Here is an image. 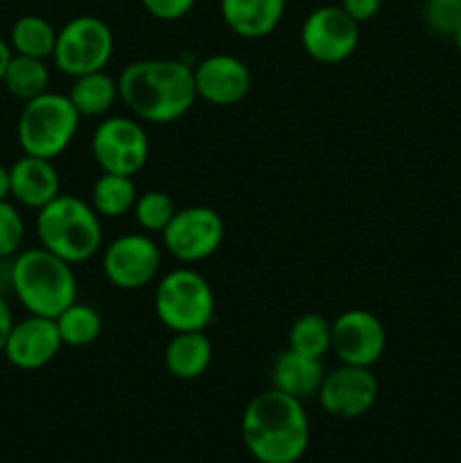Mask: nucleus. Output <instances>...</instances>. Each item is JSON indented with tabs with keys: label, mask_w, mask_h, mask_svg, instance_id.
Returning a JSON list of instances; mask_svg holds the SVG:
<instances>
[{
	"label": "nucleus",
	"mask_w": 461,
	"mask_h": 463,
	"mask_svg": "<svg viewBox=\"0 0 461 463\" xmlns=\"http://www.w3.org/2000/svg\"><path fill=\"white\" fill-rule=\"evenodd\" d=\"M452 41H455V45H456V52L461 54V25L456 27L455 34H452Z\"/></svg>",
	"instance_id": "72a5a7b5"
},
{
	"label": "nucleus",
	"mask_w": 461,
	"mask_h": 463,
	"mask_svg": "<svg viewBox=\"0 0 461 463\" xmlns=\"http://www.w3.org/2000/svg\"><path fill=\"white\" fill-rule=\"evenodd\" d=\"M68 98L81 118H104L120 99V90H118V80H113L108 72L95 71L72 77Z\"/></svg>",
	"instance_id": "aec40b11"
},
{
	"label": "nucleus",
	"mask_w": 461,
	"mask_h": 463,
	"mask_svg": "<svg viewBox=\"0 0 461 463\" xmlns=\"http://www.w3.org/2000/svg\"><path fill=\"white\" fill-rule=\"evenodd\" d=\"M143 7L147 9L149 16L158 18V21H179V18L188 16L197 0H140Z\"/></svg>",
	"instance_id": "c85d7f7f"
},
{
	"label": "nucleus",
	"mask_w": 461,
	"mask_h": 463,
	"mask_svg": "<svg viewBox=\"0 0 461 463\" xmlns=\"http://www.w3.org/2000/svg\"><path fill=\"white\" fill-rule=\"evenodd\" d=\"M197 98L212 107L240 104L253 86V75L242 59L233 54H211L193 66Z\"/></svg>",
	"instance_id": "4468645a"
},
{
	"label": "nucleus",
	"mask_w": 461,
	"mask_h": 463,
	"mask_svg": "<svg viewBox=\"0 0 461 463\" xmlns=\"http://www.w3.org/2000/svg\"><path fill=\"white\" fill-rule=\"evenodd\" d=\"M339 7L360 25V23H366L378 16L380 7H382V0H342Z\"/></svg>",
	"instance_id": "c756f323"
},
{
	"label": "nucleus",
	"mask_w": 461,
	"mask_h": 463,
	"mask_svg": "<svg viewBox=\"0 0 461 463\" xmlns=\"http://www.w3.org/2000/svg\"><path fill=\"white\" fill-rule=\"evenodd\" d=\"M57 328L61 335L63 346L86 348L99 339L104 330V321L99 312L89 303L75 301L57 317Z\"/></svg>",
	"instance_id": "b1692460"
},
{
	"label": "nucleus",
	"mask_w": 461,
	"mask_h": 463,
	"mask_svg": "<svg viewBox=\"0 0 461 463\" xmlns=\"http://www.w3.org/2000/svg\"><path fill=\"white\" fill-rule=\"evenodd\" d=\"M25 242V220L16 203L0 199V260H12L23 251Z\"/></svg>",
	"instance_id": "bb28decb"
},
{
	"label": "nucleus",
	"mask_w": 461,
	"mask_h": 463,
	"mask_svg": "<svg viewBox=\"0 0 461 463\" xmlns=\"http://www.w3.org/2000/svg\"><path fill=\"white\" fill-rule=\"evenodd\" d=\"M34 229L39 247L71 265H81L102 251V217L77 194L61 193L36 211Z\"/></svg>",
	"instance_id": "20e7f679"
},
{
	"label": "nucleus",
	"mask_w": 461,
	"mask_h": 463,
	"mask_svg": "<svg viewBox=\"0 0 461 463\" xmlns=\"http://www.w3.org/2000/svg\"><path fill=\"white\" fill-rule=\"evenodd\" d=\"M194 63L183 59H138L118 77L120 99L134 118L152 125L181 120L197 102Z\"/></svg>",
	"instance_id": "f257e3e1"
},
{
	"label": "nucleus",
	"mask_w": 461,
	"mask_h": 463,
	"mask_svg": "<svg viewBox=\"0 0 461 463\" xmlns=\"http://www.w3.org/2000/svg\"><path fill=\"white\" fill-rule=\"evenodd\" d=\"M165 369L176 380H197L208 371L212 362V344L206 330L174 333L165 346Z\"/></svg>",
	"instance_id": "6ab92c4d"
},
{
	"label": "nucleus",
	"mask_w": 461,
	"mask_h": 463,
	"mask_svg": "<svg viewBox=\"0 0 461 463\" xmlns=\"http://www.w3.org/2000/svg\"><path fill=\"white\" fill-rule=\"evenodd\" d=\"M3 86L9 95H14L21 102H30V99L39 98V95L50 90V68L45 59L23 57V54H14L5 71Z\"/></svg>",
	"instance_id": "5701e85b"
},
{
	"label": "nucleus",
	"mask_w": 461,
	"mask_h": 463,
	"mask_svg": "<svg viewBox=\"0 0 461 463\" xmlns=\"http://www.w3.org/2000/svg\"><path fill=\"white\" fill-rule=\"evenodd\" d=\"M63 348L57 321L48 317L27 315L14 321L5 344V360L21 371H39L48 366Z\"/></svg>",
	"instance_id": "2eb2a0df"
},
{
	"label": "nucleus",
	"mask_w": 461,
	"mask_h": 463,
	"mask_svg": "<svg viewBox=\"0 0 461 463\" xmlns=\"http://www.w3.org/2000/svg\"><path fill=\"white\" fill-rule=\"evenodd\" d=\"M423 21L434 34L452 36L461 25V0H425Z\"/></svg>",
	"instance_id": "cd10ccee"
},
{
	"label": "nucleus",
	"mask_w": 461,
	"mask_h": 463,
	"mask_svg": "<svg viewBox=\"0 0 461 463\" xmlns=\"http://www.w3.org/2000/svg\"><path fill=\"white\" fill-rule=\"evenodd\" d=\"M9 199L30 211H41L45 203L61 194V179L50 158L23 154L18 161L9 165Z\"/></svg>",
	"instance_id": "dca6fc26"
},
{
	"label": "nucleus",
	"mask_w": 461,
	"mask_h": 463,
	"mask_svg": "<svg viewBox=\"0 0 461 463\" xmlns=\"http://www.w3.org/2000/svg\"><path fill=\"white\" fill-rule=\"evenodd\" d=\"M224 242V220L211 206L179 208L161 233V244L183 265L208 260Z\"/></svg>",
	"instance_id": "1a4fd4ad"
},
{
	"label": "nucleus",
	"mask_w": 461,
	"mask_h": 463,
	"mask_svg": "<svg viewBox=\"0 0 461 463\" xmlns=\"http://www.w3.org/2000/svg\"><path fill=\"white\" fill-rule=\"evenodd\" d=\"M324 375L325 371L319 357L303 355V353L287 348V351L278 353L271 364V387L296 398V401H307L319 393Z\"/></svg>",
	"instance_id": "a211bd4d"
},
{
	"label": "nucleus",
	"mask_w": 461,
	"mask_h": 463,
	"mask_svg": "<svg viewBox=\"0 0 461 463\" xmlns=\"http://www.w3.org/2000/svg\"><path fill=\"white\" fill-rule=\"evenodd\" d=\"M12 184H9V167L0 163V199H9Z\"/></svg>",
	"instance_id": "473e14b6"
},
{
	"label": "nucleus",
	"mask_w": 461,
	"mask_h": 463,
	"mask_svg": "<svg viewBox=\"0 0 461 463\" xmlns=\"http://www.w3.org/2000/svg\"><path fill=\"white\" fill-rule=\"evenodd\" d=\"M9 288L27 315L57 319L77 301V276L71 262L48 249H23L9 260Z\"/></svg>",
	"instance_id": "7ed1b4c3"
},
{
	"label": "nucleus",
	"mask_w": 461,
	"mask_h": 463,
	"mask_svg": "<svg viewBox=\"0 0 461 463\" xmlns=\"http://www.w3.org/2000/svg\"><path fill=\"white\" fill-rule=\"evenodd\" d=\"M9 59H12V48H9L7 41L0 36V86H3V77H5V71H7Z\"/></svg>",
	"instance_id": "2f4dec72"
},
{
	"label": "nucleus",
	"mask_w": 461,
	"mask_h": 463,
	"mask_svg": "<svg viewBox=\"0 0 461 463\" xmlns=\"http://www.w3.org/2000/svg\"><path fill=\"white\" fill-rule=\"evenodd\" d=\"M215 292L199 271L176 267L161 276L154 292L158 321L172 333L206 330L215 321Z\"/></svg>",
	"instance_id": "423d86ee"
},
{
	"label": "nucleus",
	"mask_w": 461,
	"mask_h": 463,
	"mask_svg": "<svg viewBox=\"0 0 461 463\" xmlns=\"http://www.w3.org/2000/svg\"><path fill=\"white\" fill-rule=\"evenodd\" d=\"M330 339H333V321L316 312H306L294 319L287 348L321 360L330 351Z\"/></svg>",
	"instance_id": "393cba45"
},
{
	"label": "nucleus",
	"mask_w": 461,
	"mask_h": 463,
	"mask_svg": "<svg viewBox=\"0 0 461 463\" xmlns=\"http://www.w3.org/2000/svg\"><path fill=\"white\" fill-rule=\"evenodd\" d=\"M380 393V384L371 369L366 366L339 364L330 373L324 375L319 393V405L324 407L325 414L334 419H360L371 407L375 405Z\"/></svg>",
	"instance_id": "ddd939ff"
},
{
	"label": "nucleus",
	"mask_w": 461,
	"mask_h": 463,
	"mask_svg": "<svg viewBox=\"0 0 461 463\" xmlns=\"http://www.w3.org/2000/svg\"><path fill=\"white\" fill-rule=\"evenodd\" d=\"M176 211L179 208H176L174 199L170 194L163 193V190H147V193L138 194L131 213H134L136 224L143 229V233L161 235Z\"/></svg>",
	"instance_id": "a878e982"
},
{
	"label": "nucleus",
	"mask_w": 461,
	"mask_h": 463,
	"mask_svg": "<svg viewBox=\"0 0 461 463\" xmlns=\"http://www.w3.org/2000/svg\"><path fill=\"white\" fill-rule=\"evenodd\" d=\"M387 348V330L382 321L369 310H346L333 321L330 351L339 364L366 366L378 364Z\"/></svg>",
	"instance_id": "f8f14e48"
},
{
	"label": "nucleus",
	"mask_w": 461,
	"mask_h": 463,
	"mask_svg": "<svg viewBox=\"0 0 461 463\" xmlns=\"http://www.w3.org/2000/svg\"><path fill=\"white\" fill-rule=\"evenodd\" d=\"M287 0H220L221 21L240 39L269 36L285 16Z\"/></svg>",
	"instance_id": "f3484780"
},
{
	"label": "nucleus",
	"mask_w": 461,
	"mask_h": 463,
	"mask_svg": "<svg viewBox=\"0 0 461 463\" xmlns=\"http://www.w3.org/2000/svg\"><path fill=\"white\" fill-rule=\"evenodd\" d=\"M301 43L307 57L316 63L337 66L355 54L360 25L339 5H321L303 21Z\"/></svg>",
	"instance_id": "9b49d317"
},
{
	"label": "nucleus",
	"mask_w": 461,
	"mask_h": 463,
	"mask_svg": "<svg viewBox=\"0 0 461 463\" xmlns=\"http://www.w3.org/2000/svg\"><path fill=\"white\" fill-rule=\"evenodd\" d=\"M116 50V39L102 18L81 14L57 30L52 61L63 75L80 77L86 72L104 71Z\"/></svg>",
	"instance_id": "0eeeda50"
},
{
	"label": "nucleus",
	"mask_w": 461,
	"mask_h": 463,
	"mask_svg": "<svg viewBox=\"0 0 461 463\" xmlns=\"http://www.w3.org/2000/svg\"><path fill=\"white\" fill-rule=\"evenodd\" d=\"M7 43L14 54L45 59V61H48L54 54L57 27H54L48 18L39 16V14H25V16L14 21L12 30H9Z\"/></svg>",
	"instance_id": "4be33fe9"
},
{
	"label": "nucleus",
	"mask_w": 461,
	"mask_h": 463,
	"mask_svg": "<svg viewBox=\"0 0 461 463\" xmlns=\"http://www.w3.org/2000/svg\"><path fill=\"white\" fill-rule=\"evenodd\" d=\"M136 199H138V188L134 184V176L102 172L93 184L89 202L102 220H118L134 211Z\"/></svg>",
	"instance_id": "412c9836"
},
{
	"label": "nucleus",
	"mask_w": 461,
	"mask_h": 463,
	"mask_svg": "<svg viewBox=\"0 0 461 463\" xmlns=\"http://www.w3.org/2000/svg\"><path fill=\"white\" fill-rule=\"evenodd\" d=\"M163 253L149 233H125L102 251V271L108 283L125 292L147 288L161 271Z\"/></svg>",
	"instance_id": "9d476101"
},
{
	"label": "nucleus",
	"mask_w": 461,
	"mask_h": 463,
	"mask_svg": "<svg viewBox=\"0 0 461 463\" xmlns=\"http://www.w3.org/2000/svg\"><path fill=\"white\" fill-rule=\"evenodd\" d=\"M242 441L260 463H296L310 446V420L303 401L267 389L244 407Z\"/></svg>",
	"instance_id": "f03ea898"
},
{
	"label": "nucleus",
	"mask_w": 461,
	"mask_h": 463,
	"mask_svg": "<svg viewBox=\"0 0 461 463\" xmlns=\"http://www.w3.org/2000/svg\"><path fill=\"white\" fill-rule=\"evenodd\" d=\"M12 326H14L12 307H9V303L5 301L3 292H0V355H3V351H5V344H7Z\"/></svg>",
	"instance_id": "7c9ffc66"
},
{
	"label": "nucleus",
	"mask_w": 461,
	"mask_h": 463,
	"mask_svg": "<svg viewBox=\"0 0 461 463\" xmlns=\"http://www.w3.org/2000/svg\"><path fill=\"white\" fill-rule=\"evenodd\" d=\"M81 116L63 93H48L23 102L16 122V140L23 154L54 161L75 140Z\"/></svg>",
	"instance_id": "39448f33"
},
{
	"label": "nucleus",
	"mask_w": 461,
	"mask_h": 463,
	"mask_svg": "<svg viewBox=\"0 0 461 463\" xmlns=\"http://www.w3.org/2000/svg\"><path fill=\"white\" fill-rule=\"evenodd\" d=\"M90 154L102 172L136 176L147 165V131L138 118L104 116L90 136Z\"/></svg>",
	"instance_id": "6e6552de"
}]
</instances>
